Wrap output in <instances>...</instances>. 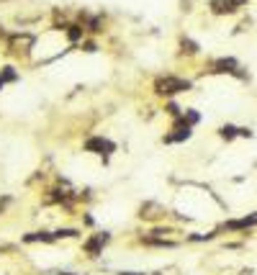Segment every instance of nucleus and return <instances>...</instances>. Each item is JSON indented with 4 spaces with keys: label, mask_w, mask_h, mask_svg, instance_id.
Listing matches in <instances>:
<instances>
[{
    "label": "nucleus",
    "mask_w": 257,
    "mask_h": 275,
    "mask_svg": "<svg viewBox=\"0 0 257 275\" xmlns=\"http://www.w3.org/2000/svg\"><path fill=\"white\" fill-rule=\"evenodd\" d=\"M155 90L160 95H175V93H183V90H190V83L183 80V78H172V75H165L155 83Z\"/></svg>",
    "instance_id": "nucleus-1"
},
{
    "label": "nucleus",
    "mask_w": 257,
    "mask_h": 275,
    "mask_svg": "<svg viewBox=\"0 0 257 275\" xmlns=\"http://www.w3.org/2000/svg\"><path fill=\"white\" fill-rule=\"evenodd\" d=\"M85 149H88V152H93V155L108 157V155L116 149V144H113V142H108V139H103V136H93V139H88V142H85Z\"/></svg>",
    "instance_id": "nucleus-2"
},
{
    "label": "nucleus",
    "mask_w": 257,
    "mask_h": 275,
    "mask_svg": "<svg viewBox=\"0 0 257 275\" xmlns=\"http://www.w3.org/2000/svg\"><path fill=\"white\" fill-rule=\"evenodd\" d=\"M190 126H193V123H188L185 118H183V121H177V123H175V129H172V134H167V136H165V142H167V144H172V142H183V139H188V136H190Z\"/></svg>",
    "instance_id": "nucleus-3"
},
{
    "label": "nucleus",
    "mask_w": 257,
    "mask_h": 275,
    "mask_svg": "<svg viewBox=\"0 0 257 275\" xmlns=\"http://www.w3.org/2000/svg\"><path fill=\"white\" fill-rule=\"evenodd\" d=\"M244 3H247V0H211V11L214 13H234Z\"/></svg>",
    "instance_id": "nucleus-4"
},
{
    "label": "nucleus",
    "mask_w": 257,
    "mask_h": 275,
    "mask_svg": "<svg viewBox=\"0 0 257 275\" xmlns=\"http://www.w3.org/2000/svg\"><path fill=\"white\" fill-rule=\"evenodd\" d=\"M31 44H34V36H31V34H16V36L11 39V52L26 54V52L31 49Z\"/></svg>",
    "instance_id": "nucleus-5"
},
{
    "label": "nucleus",
    "mask_w": 257,
    "mask_h": 275,
    "mask_svg": "<svg viewBox=\"0 0 257 275\" xmlns=\"http://www.w3.org/2000/svg\"><path fill=\"white\" fill-rule=\"evenodd\" d=\"M106 242H108V234H93V237L85 242V252H88L90 257H98L100 249L106 247Z\"/></svg>",
    "instance_id": "nucleus-6"
},
{
    "label": "nucleus",
    "mask_w": 257,
    "mask_h": 275,
    "mask_svg": "<svg viewBox=\"0 0 257 275\" xmlns=\"http://www.w3.org/2000/svg\"><path fill=\"white\" fill-rule=\"evenodd\" d=\"M214 72H229V75L244 78V75L239 72V67H237V62H234V59H219V62L214 64Z\"/></svg>",
    "instance_id": "nucleus-7"
},
{
    "label": "nucleus",
    "mask_w": 257,
    "mask_h": 275,
    "mask_svg": "<svg viewBox=\"0 0 257 275\" xmlns=\"http://www.w3.org/2000/svg\"><path fill=\"white\" fill-rule=\"evenodd\" d=\"M139 216L142 219H160V216H165V209H162V206H157V203H144Z\"/></svg>",
    "instance_id": "nucleus-8"
},
{
    "label": "nucleus",
    "mask_w": 257,
    "mask_h": 275,
    "mask_svg": "<svg viewBox=\"0 0 257 275\" xmlns=\"http://www.w3.org/2000/svg\"><path fill=\"white\" fill-rule=\"evenodd\" d=\"M249 227H257V214L252 216H244V219H237V221H229L226 229H249Z\"/></svg>",
    "instance_id": "nucleus-9"
},
{
    "label": "nucleus",
    "mask_w": 257,
    "mask_h": 275,
    "mask_svg": "<svg viewBox=\"0 0 257 275\" xmlns=\"http://www.w3.org/2000/svg\"><path fill=\"white\" fill-rule=\"evenodd\" d=\"M57 234H49V232H36V234H29L26 242H54Z\"/></svg>",
    "instance_id": "nucleus-10"
},
{
    "label": "nucleus",
    "mask_w": 257,
    "mask_h": 275,
    "mask_svg": "<svg viewBox=\"0 0 257 275\" xmlns=\"http://www.w3.org/2000/svg\"><path fill=\"white\" fill-rule=\"evenodd\" d=\"M221 136L232 142L234 136H239V129H237V126H221Z\"/></svg>",
    "instance_id": "nucleus-11"
},
{
    "label": "nucleus",
    "mask_w": 257,
    "mask_h": 275,
    "mask_svg": "<svg viewBox=\"0 0 257 275\" xmlns=\"http://www.w3.org/2000/svg\"><path fill=\"white\" fill-rule=\"evenodd\" d=\"M11 80H16V72L11 70V67H6V70L0 72V88H3L6 83H11Z\"/></svg>",
    "instance_id": "nucleus-12"
},
{
    "label": "nucleus",
    "mask_w": 257,
    "mask_h": 275,
    "mask_svg": "<svg viewBox=\"0 0 257 275\" xmlns=\"http://www.w3.org/2000/svg\"><path fill=\"white\" fill-rule=\"evenodd\" d=\"M183 52H188V54H196V52H198V46L193 44V41H188V39H183Z\"/></svg>",
    "instance_id": "nucleus-13"
},
{
    "label": "nucleus",
    "mask_w": 257,
    "mask_h": 275,
    "mask_svg": "<svg viewBox=\"0 0 257 275\" xmlns=\"http://www.w3.org/2000/svg\"><path fill=\"white\" fill-rule=\"evenodd\" d=\"M67 34H70V39H80V34H83V31H80L78 26H70V31H67Z\"/></svg>",
    "instance_id": "nucleus-14"
},
{
    "label": "nucleus",
    "mask_w": 257,
    "mask_h": 275,
    "mask_svg": "<svg viewBox=\"0 0 257 275\" xmlns=\"http://www.w3.org/2000/svg\"><path fill=\"white\" fill-rule=\"evenodd\" d=\"M121 275H144V272H121Z\"/></svg>",
    "instance_id": "nucleus-15"
}]
</instances>
